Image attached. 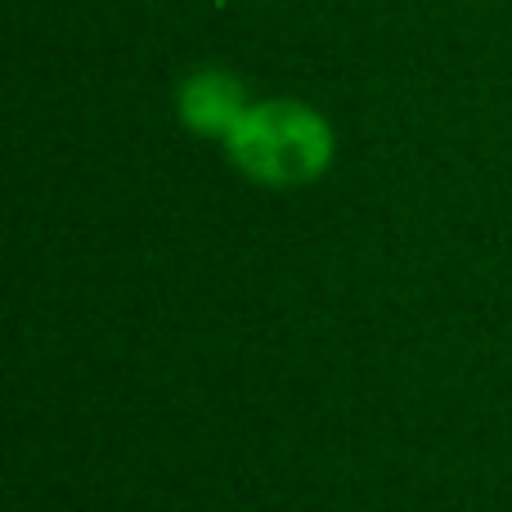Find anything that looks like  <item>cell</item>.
<instances>
[{"instance_id": "cell-1", "label": "cell", "mask_w": 512, "mask_h": 512, "mask_svg": "<svg viewBox=\"0 0 512 512\" xmlns=\"http://www.w3.org/2000/svg\"><path fill=\"white\" fill-rule=\"evenodd\" d=\"M225 158L261 189H306L337 162V131L301 99H256L225 140Z\"/></svg>"}, {"instance_id": "cell-2", "label": "cell", "mask_w": 512, "mask_h": 512, "mask_svg": "<svg viewBox=\"0 0 512 512\" xmlns=\"http://www.w3.org/2000/svg\"><path fill=\"white\" fill-rule=\"evenodd\" d=\"M256 99L248 95V81L230 68H198L180 81L176 90V117L185 131L203 135V140H230V131L248 117Z\"/></svg>"}]
</instances>
